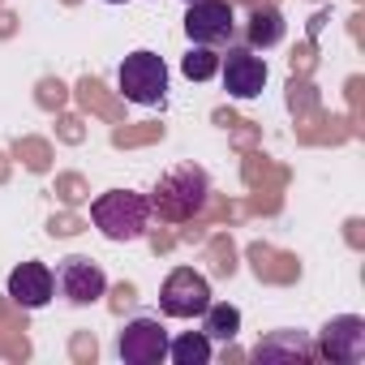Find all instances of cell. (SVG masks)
Segmentation results:
<instances>
[{"instance_id":"obj_21","label":"cell","mask_w":365,"mask_h":365,"mask_svg":"<svg viewBox=\"0 0 365 365\" xmlns=\"http://www.w3.org/2000/svg\"><path fill=\"white\" fill-rule=\"evenodd\" d=\"M288 108H292V112H314V108H318V91H314L309 82H297V78H292V82H288Z\"/></svg>"},{"instance_id":"obj_7","label":"cell","mask_w":365,"mask_h":365,"mask_svg":"<svg viewBox=\"0 0 365 365\" xmlns=\"http://www.w3.org/2000/svg\"><path fill=\"white\" fill-rule=\"evenodd\" d=\"M232 31H237V22H232V5H228V0H194L190 14H185V35L194 43H202V48L228 43Z\"/></svg>"},{"instance_id":"obj_11","label":"cell","mask_w":365,"mask_h":365,"mask_svg":"<svg viewBox=\"0 0 365 365\" xmlns=\"http://www.w3.org/2000/svg\"><path fill=\"white\" fill-rule=\"evenodd\" d=\"M52 292H56V279H52V271L43 262L14 267V275H9V301L18 309H43L52 301Z\"/></svg>"},{"instance_id":"obj_1","label":"cell","mask_w":365,"mask_h":365,"mask_svg":"<svg viewBox=\"0 0 365 365\" xmlns=\"http://www.w3.org/2000/svg\"><path fill=\"white\" fill-rule=\"evenodd\" d=\"M211 198V185H207V172L194 168V163H180L176 172H168L159 185H155V198L150 207L168 220V224H185L194 220Z\"/></svg>"},{"instance_id":"obj_12","label":"cell","mask_w":365,"mask_h":365,"mask_svg":"<svg viewBox=\"0 0 365 365\" xmlns=\"http://www.w3.org/2000/svg\"><path fill=\"white\" fill-rule=\"evenodd\" d=\"M250 262H254L258 279H267V284H292L301 275V262L292 254H275L271 245H250Z\"/></svg>"},{"instance_id":"obj_32","label":"cell","mask_w":365,"mask_h":365,"mask_svg":"<svg viewBox=\"0 0 365 365\" xmlns=\"http://www.w3.org/2000/svg\"><path fill=\"white\" fill-rule=\"evenodd\" d=\"M185 5H194V0H185Z\"/></svg>"},{"instance_id":"obj_20","label":"cell","mask_w":365,"mask_h":365,"mask_svg":"<svg viewBox=\"0 0 365 365\" xmlns=\"http://www.w3.org/2000/svg\"><path fill=\"white\" fill-rule=\"evenodd\" d=\"M35 99H39V108L56 112V108L69 99V86H65L61 78H43V82H39V91H35Z\"/></svg>"},{"instance_id":"obj_3","label":"cell","mask_w":365,"mask_h":365,"mask_svg":"<svg viewBox=\"0 0 365 365\" xmlns=\"http://www.w3.org/2000/svg\"><path fill=\"white\" fill-rule=\"evenodd\" d=\"M116 86H120V99L129 103H142V108H159L168 99V65L159 52L150 48H138L120 61L116 69Z\"/></svg>"},{"instance_id":"obj_17","label":"cell","mask_w":365,"mask_h":365,"mask_svg":"<svg viewBox=\"0 0 365 365\" xmlns=\"http://www.w3.org/2000/svg\"><path fill=\"white\" fill-rule=\"evenodd\" d=\"M180 69H185V78L190 82H207V78H215L220 73V56L211 52V48H190V56L185 61H180Z\"/></svg>"},{"instance_id":"obj_15","label":"cell","mask_w":365,"mask_h":365,"mask_svg":"<svg viewBox=\"0 0 365 365\" xmlns=\"http://www.w3.org/2000/svg\"><path fill=\"white\" fill-rule=\"evenodd\" d=\"M202 314H207V322H202L207 339H220V344L237 339V331H241V309L237 305H207Z\"/></svg>"},{"instance_id":"obj_14","label":"cell","mask_w":365,"mask_h":365,"mask_svg":"<svg viewBox=\"0 0 365 365\" xmlns=\"http://www.w3.org/2000/svg\"><path fill=\"white\" fill-rule=\"evenodd\" d=\"M168 356H172L176 365H207V361H211V339H207V331H185L180 339H172V344H168Z\"/></svg>"},{"instance_id":"obj_27","label":"cell","mask_w":365,"mask_h":365,"mask_svg":"<svg viewBox=\"0 0 365 365\" xmlns=\"http://www.w3.org/2000/svg\"><path fill=\"white\" fill-rule=\"evenodd\" d=\"M56 133H61L65 142H82V138H86V129H82L78 116H61V120H56Z\"/></svg>"},{"instance_id":"obj_18","label":"cell","mask_w":365,"mask_h":365,"mask_svg":"<svg viewBox=\"0 0 365 365\" xmlns=\"http://www.w3.org/2000/svg\"><path fill=\"white\" fill-rule=\"evenodd\" d=\"M14 155H18L31 172H48V163H52V146H48L43 138H18V142H14Z\"/></svg>"},{"instance_id":"obj_31","label":"cell","mask_w":365,"mask_h":365,"mask_svg":"<svg viewBox=\"0 0 365 365\" xmlns=\"http://www.w3.org/2000/svg\"><path fill=\"white\" fill-rule=\"evenodd\" d=\"M108 5H125V0H108Z\"/></svg>"},{"instance_id":"obj_4","label":"cell","mask_w":365,"mask_h":365,"mask_svg":"<svg viewBox=\"0 0 365 365\" xmlns=\"http://www.w3.org/2000/svg\"><path fill=\"white\" fill-rule=\"evenodd\" d=\"M211 305V284H207V275H198L194 267H176L168 279H163V288H159V309L168 314V318H194V314H202Z\"/></svg>"},{"instance_id":"obj_2","label":"cell","mask_w":365,"mask_h":365,"mask_svg":"<svg viewBox=\"0 0 365 365\" xmlns=\"http://www.w3.org/2000/svg\"><path fill=\"white\" fill-rule=\"evenodd\" d=\"M91 220L108 241H138L150 224V202L133 190H108L91 202Z\"/></svg>"},{"instance_id":"obj_24","label":"cell","mask_w":365,"mask_h":365,"mask_svg":"<svg viewBox=\"0 0 365 365\" xmlns=\"http://www.w3.org/2000/svg\"><path fill=\"white\" fill-rule=\"evenodd\" d=\"M56 194H61V202H69V207H73V202H82V198H86V180H82L78 172H69V176H61V180H56Z\"/></svg>"},{"instance_id":"obj_23","label":"cell","mask_w":365,"mask_h":365,"mask_svg":"<svg viewBox=\"0 0 365 365\" xmlns=\"http://www.w3.org/2000/svg\"><path fill=\"white\" fill-rule=\"evenodd\" d=\"M155 138H163V125H142V129H116L112 133L116 146H142V142H155Z\"/></svg>"},{"instance_id":"obj_30","label":"cell","mask_w":365,"mask_h":365,"mask_svg":"<svg viewBox=\"0 0 365 365\" xmlns=\"http://www.w3.org/2000/svg\"><path fill=\"white\" fill-rule=\"evenodd\" d=\"M9 176V163H5V155H0V180H5Z\"/></svg>"},{"instance_id":"obj_29","label":"cell","mask_w":365,"mask_h":365,"mask_svg":"<svg viewBox=\"0 0 365 365\" xmlns=\"http://www.w3.org/2000/svg\"><path fill=\"white\" fill-rule=\"evenodd\" d=\"M9 31H14V18L5 14V18H0V35H9Z\"/></svg>"},{"instance_id":"obj_6","label":"cell","mask_w":365,"mask_h":365,"mask_svg":"<svg viewBox=\"0 0 365 365\" xmlns=\"http://www.w3.org/2000/svg\"><path fill=\"white\" fill-rule=\"evenodd\" d=\"M220 78L232 99H254L267 86V61L254 48H228V56H220Z\"/></svg>"},{"instance_id":"obj_25","label":"cell","mask_w":365,"mask_h":365,"mask_svg":"<svg viewBox=\"0 0 365 365\" xmlns=\"http://www.w3.org/2000/svg\"><path fill=\"white\" fill-rule=\"evenodd\" d=\"M48 232L52 237H73V232H82V220L78 215H52L48 220Z\"/></svg>"},{"instance_id":"obj_8","label":"cell","mask_w":365,"mask_h":365,"mask_svg":"<svg viewBox=\"0 0 365 365\" xmlns=\"http://www.w3.org/2000/svg\"><path fill=\"white\" fill-rule=\"evenodd\" d=\"M116 352L125 365H155L168 356V331L155 322V318H133L125 322L120 339H116Z\"/></svg>"},{"instance_id":"obj_26","label":"cell","mask_w":365,"mask_h":365,"mask_svg":"<svg viewBox=\"0 0 365 365\" xmlns=\"http://www.w3.org/2000/svg\"><path fill=\"white\" fill-rule=\"evenodd\" d=\"M133 301H138V288H133V284H116V288H112V314H125Z\"/></svg>"},{"instance_id":"obj_9","label":"cell","mask_w":365,"mask_h":365,"mask_svg":"<svg viewBox=\"0 0 365 365\" xmlns=\"http://www.w3.org/2000/svg\"><path fill=\"white\" fill-rule=\"evenodd\" d=\"M318 356H327V361H335V365H356V361H365V318H356V314L331 318V322L322 327Z\"/></svg>"},{"instance_id":"obj_22","label":"cell","mask_w":365,"mask_h":365,"mask_svg":"<svg viewBox=\"0 0 365 365\" xmlns=\"http://www.w3.org/2000/svg\"><path fill=\"white\" fill-rule=\"evenodd\" d=\"M69 356H73L78 365H91V361L99 356V339H95L91 331H73V339H69Z\"/></svg>"},{"instance_id":"obj_28","label":"cell","mask_w":365,"mask_h":365,"mask_svg":"<svg viewBox=\"0 0 365 365\" xmlns=\"http://www.w3.org/2000/svg\"><path fill=\"white\" fill-rule=\"evenodd\" d=\"M292 69H297V73H309V69H314V43H305V48L292 52Z\"/></svg>"},{"instance_id":"obj_10","label":"cell","mask_w":365,"mask_h":365,"mask_svg":"<svg viewBox=\"0 0 365 365\" xmlns=\"http://www.w3.org/2000/svg\"><path fill=\"white\" fill-rule=\"evenodd\" d=\"M245 356L250 361H267V365H297V361H314L318 348H314V339L305 331H271Z\"/></svg>"},{"instance_id":"obj_19","label":"cell","mask_w":365,"mask_h":365,"mask_svg":"<svg viewBox=\"0 0 365 365\" xmlns=\"http://www.w3.org/2000/svg\"><path fill=\"white\" fill-rule=\"evenodd\" d=\"M211 271H215V275H224V279L237 271V250H232V237H215V241H211Z\"/></svg>"},{"instance_id":"obj_16","label":"cell","mask_w":365,"mask_h":365,"mask_svg":"<svg viewBox=\"0 0 365 365\" xmlns=\"http://www.w3.org/2000/svg\"><path fill=\"white\" fill-rule=\"evenodd\" d=\"M78 99H82L86 112H99V116H108V120H120V108L103 95V82H99V78H82V82H78Z\"/></svg>"},{"instance_id":"obj_5","label":"cell","mask_w":365,"mask_h":365,"mask_svg":"<svg viewBox=\"0 0 365 365\" xmlns=\"http://www.w3.org/2000/svg\"><path fill=\"white\" fill-rule=\"evenodd\" d=\"M52 279H56V292H61L69 305H95V301L108 292V275H103V267L91 262V258H82V254L65 258V262L56 267Z\"/></svg>"},{"instance_id":"obj_13","label":"cell","mask_w":365,"mask_h":365,"mask_svg":"<svg viewBox=\"0 0 365 365\" xmlns=\"http://www.w3.org/2000/svg\"><path fill=\"white\" fill-rule=\"evenodd\" d=\"M245 39H250V48H275L279 39H284V18H279V9H254L250 14V22H245Z\"/></svg>"}]
</instances>
